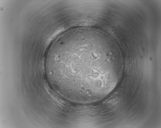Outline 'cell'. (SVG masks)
Here are the masks:
<instances>
[{"mask_svg": "<svg viewBox=\"0 0 161 128\" xmlns=\"http://www.w3.org/2000/svg\"><path fill=\"white\" fill-rule=\"evenodd\" d=\"M97 42L87 38L77 39L65 42L59 50L56 66L65 71L73 87L99 89L110 82L114 62L102 57Z\"/></svg>", "mask_w": 161, "mask_h": 128, "instance_id": "6da1fadb", "label": "cell"}]
</instances>
